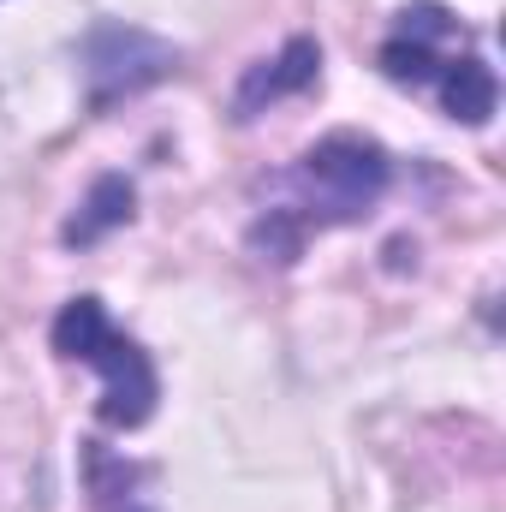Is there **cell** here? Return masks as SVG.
Returning <instances> with one entry per match:
<instances>
[{
  "label": "cell",
  "mask_w": 506,
  "mask_h": 512,
  "mask_svg": "<svg viewBox=\"0 0 506 512\" xmlns=\"http://www.w3.org/2000/svg\"><path fill=\"white\" fill-rule=\"evenodd\" d=\"M393 179V161L376 137H358V131H334L322 137L316 149L298 155V167L286 173V203L268 209L256 221V251H268L274 262H292L304 251L310 227H346V221H364L381 203Z\"/></svg>",
  "instance_id": "cell-1"
},
{
  "label": "cell",
  "mask_w": 506,
  "mask_h": 512,
  "mask_svg": "<svg viewBox=\"0 0 506 512\" xmlns=\"http://www.w3.org/2000/svg\"><path fill=\"white\" fill-rule=\"evenodd\" d=\"M381 72L393 84L435 90L441 114L459 120V126H489L495 120L501 84H495L489 60L477 54L471 30L435 0H417V6H405L393 18V36L381 42Z\"/></svg>",
  "instance_id": "cell-2"
},
{
  "label": "cell",
  "mask_w": 506,
  "mask_h": 512,
  "mask_svg": "<svg viewBox=\"0 0 506 512\" xmlns=\"http://www.w3.org/2000/svg\"><path fill=\"white\" fill-rule=\"evenodd\" d=\"M54 352L72 358V364H90L102 370V423L108 429H137L149 423L161 382H155V364L149 352L120 334L102 310V298H72L60 316H54Z\"/></svg>",
  "instance_id": "cell-3"
},
{
  "label": "cell",
  "mask_w": 506,
  "mask_h": 512,
  "mask_svg": "<svg viewBox=\"0 0 506 512\" xmlns=\"http://www.w3.org/2000/svg\"><path fill=\"white\" fill-rule=\"evenodd\" d=\"M84 60V84H90V108H114L120 96H137L149 84H161L167 72H179V48L137 30V24H96L78 42Z\"/></svg>",
  "instance_id": "cell-4"
},
{
  "label": "cell",
  "mask_w": 506,
  "mask_h": 512,
  "mask_svg": "<svg viewBox=\"0 0 506 512\" xmlns=\"http://www.w3.org/2000/svg\"><path fill=\"white\" fill-rule=\"evenodd\" d=\"M316 72H322V48H316L310 36H292L274 60H262V66L245 72V84H239V96H233V114H239V120H256L268 102L310 90V84H316Z\"/></svg>",
  "instance_id": "cell-5"
},
{
  "label": "cell",
  "mask_w": 506,
  "mask_h": 512,
  "mask_svg": "<svg viewBox=\"0 0 506 512\" xmlns=\"http://www.w3.org/2000/svg\"><path fill=\"white\" fill-rule=\"evenodd\" d=\"M131 203H137L131 179H120V173L96 179V185H90V197H84V209L66 221V245H96L102 233L126 227V221H131Z\"/></svg>",
  "instance_id": "cell-6"
},
{
  "label": "cell",
  "mask_w": 506,
  "mask_h": 512,
  "mask_svg": "<svg viewBox=\"0 0 506 512\" xmlns=\"http://www.w3.org/2000/svg\"><path fill=\"white\" fill-rule=\"evenodd\" d=\"M137 477H143L137 465L114 459L108 447H90V489H96L102 512H149L137 501Z\"/></svg>",
  "instance_id": "cell-7"
}]
</instances>
